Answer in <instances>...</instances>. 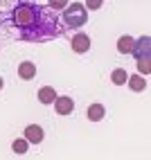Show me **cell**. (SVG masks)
Segmentation results:
<instances>
[{
    "mask_svg": "<svg viewBox=\"0 0 151 160\" xmlns=\"http://www.w3.org/2000/svg\"><path fill=\"white\" fill-rule=\"evenodd\" d=\"M14 25L20 27L25 41H45L52 34H59L57 18L48 16V9L32 2H20L14 9Z\"/></svg>",
    "mask_w": 151,
    "mask_h": 160,
    "instance_id": "cell-1",
    "label": "cell"
},
{
    "mask_svg": "<svg viewBox=\"0 0 151 160\" xmlns=\"http://www.w3.org/2000/svg\"><path fill=\"white\" fill-rule=\"evenodd\" d=\"M63 23L72 29H79L86 20H88V9L83 7V2H68V7L63 9Z\"/></svg>",
    "mask_w": 151,
    "mask_h": 160,
    "instance_id": "cell-2",
    "label": "cell"
},
{
    "mask_svg": "<svg viewBox=\"0 0 151 160\" xmlns=\"http://www.w3.org/2000/svg\"><path fill=\"white\" fill-rule=\"evenodd\" d=\"M52 104H54V111L59 115H70L74 111V102H72L70 95H57V99L52 102Z\"/></svg>",
    "mask_w": 151,
    "mask_h": 160,
    "instance_id": "cell-3",
    "label": "cell"
},
{
    "mask_svg": "<svg viewBox=\"0 0 151 160\" xmlns=\"http://www.w3.org/2000/svg\"><path fill=\"white\" fill-rule=\"evenodd\" d=\"M70 45H72V50L77 52V54H83V52L90 50V36L83 34V32H79V34H74L70 38Z\"/></svg>",
    "mask_w": 151,
    "mask_h": 160,
    "instance_id": "cell-4",
    "label": "cell"
},
{
    "mask_svg": "<svg viewBox=\"0 0 151 160\" xmlns=\"http://www.w3.org/2000/svg\"><path fill=\"white\" fill-rule=\"evenodd\" d=\"M25 140H27L29 144H41V142H43V129H41L38 124L25 126Z\"/></svg>",
    "mask_w": 151,
    "mask_h": 160,
    "instance_id": "cell-5",
    "label": "cell"
},
{
    "mask_svg": "<svg viewBox=\"0 0 151 160\" xmlns=\"http://www.w3.org/2000/svg\"><path fill=\"white\" fill-rule=\"evenodd\" d=\"M149 48H151L149 36H142V38H138V41H135V45H133V52H131V54H135L138 59H149Z\"/></svg>",
    "mask_w": 151,
    "mask_h": 160,
    "instance_id": "cell-6",
    "label": "cell"
},
{
    "mask_svg": "<svg viewBox=\"0 0 151 160\" xmlns=\"http://www.w3.org/2000/svg\"><path fill=\"white\" fill-rule=\"evenodd\" d=\"M86 117H88V122H102L106 117V108L102 104H90L86 108Z\"/></svg>",
    "mask_w": 151,
    "mask_h": 160,
    "instance_id": "cell-7",
    "label": "cell"
},
{
    "mask_svg": "<svg viewBox=\"0 0 151 160\" xmlns=\"http://www.w3.org/2000/svg\"><path fill=\"white\" fill-rule=\"evenodd\" d=\"M18 77L25 79V81L34 79V77H36V66H34L32 61H23V63L18 66Z\"/></svg>",
    "mask_w": 151,
    "mask_h": 160,
    "instance_id": "cell-8",
    "label": "cell"
},
{
    "mask_svg": "<svg viewBox=\"0 0 151 160\" xmlns=\"http://www.w3.org/2000/svg\"><path fill=\"white\" fill-rule=\"evenodd\" d=\"M133 45H135V38L128 36V34H124V36L117 38V52H120V54H131Z\"/></svg>",
    "mask_w": 151,
    "mask_h": 160,
    "instance_id": "cell-9",
    "label": "cell"
},
{
    "mask_svg": "<svg viewBox=\"0 0 151 160\" xmlns=\"http://www.w3.org/2000/svg\"><path fill=\"white\" fill-rule=\"evenodd\" d=\"M126 83H128V88H131L133 92H142L147 88V79L142 77V74H131V77L126 79Z\"/></svg>",
    "mask_w": 151,
    "mask_h": 160,
    "instance_id": "cell-10",
    "label": "cell"
},
{
    "mask_svg": "<svg viewBox=\"0 0 151 160\" xmlns=\"http://www.w3.org/2000/svg\"><path fill=\"white\" fill-rule=\"evenodd\" d=\"M54 99H57V90L52 88V86H43V88L38 90V102H41V104L50 106Z\"/></svg>",
    "mask_w": 151,
    "mask_h": 160,
    "instance_id": "cell-11",
    "label": "cell"
},
{
    "mask_svg": "<svg viewBox=\"0 0 151 160\" xmlns=\"http://www.w3.org/2000/svg\"><path fill=\"white\" fill-rule=\"evenodd\" d=\"M126 79H128V72H126L124 68H115V70L111 72V81L115 83V86H124Z\"/></svg>",
    "mask_w": 151,
    "mask_h": 160,
    "instance_id": "cell-12",
    "label": "cell"
},
{
    "mask_svg": "<svg viewBox=\"0 0 151 160\" xmlns=\"http://www.w3.org/2000/svg\"><path fill=\"white\" fill-rule=\"evenodd\" d=\"M12 149H14V153H27L29 142L25 140V138H16V140L12 142Z\"/></svg>",
    "mask_w": 151,
    "mask_h": 160,
    "instance_id": "cell-13",
    "label": "cell"
},
{
    "mask_svg": "<svg viewBox=\"0 0 151 160\" xmlns=\"http://www.w3.org/2000/svg\"><path fill=\"white\" fill-rule=\"evenodd\" d=\"M70 0H48V7L50 9H57V12H63V9L68 7Z\"/></svg>",
    "mask_w": 151,
    "mask_h": 160,
    "instance_id": "cell-14",
    "label": "cell"
},
{
    "mask_svg": "<svg viewBox=\"0 0 151 160\" xmlns=\"http://www.w3.org/2000/svg\"><path fill=\"white\" fill-rule=\"evenodd\" d=\"M149 70H151V66H149V59H138V72L142 74H149Z\"/></svg>",
    "mask_w": 151,
    "mask_h": 160,
    "instance_id": "cell-15",
    "label": "cell"
},
{
    "mask_svg": "<svg viewBox=\"0 0 151 160\" xmlns=\"http://www.w3.org/2000/svg\"><path fill=\"white\" fill-rule=\"evenodd\" d=\"M104 5V0H86V2H83V7L86 9H93V12H95V9H99Z\"/></svg>",
    "mask_w": 151,
    "mask_h": 160,
    "instance_id": "cell-16",
    "label": "cell"
},
{
    "mask_svg": "<svg viewBox=\"0 0 151 160\" xmlns=\"http://www.w3.org/2000/svg\"><path fill=\"white\" fill-rule=\"evenodd\" d=\"M3 86H5V81H3V77H0V90H3Z\"/></svg>",
    "mask_w": 151,
    "mask_h": 160,
    "instance_id": "cell-17",
    "label": "cell"
}]
</instances>
